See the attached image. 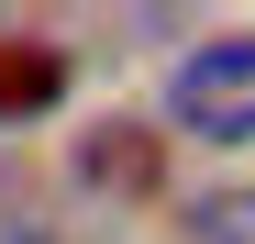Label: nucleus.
<instances>
[{"mask_svg":"<svg viewBox=\"0 0 255 244\" xmlns=\"http://www.w3.org/2000/svg\"><path fill=\"white\" fill-rule=\"evenodd\" d=\"M166 111H178V133H200V144H255V33H222V45L178 56Z\"/></svg>","mask_w":255,"mask_h":244,"instance_id":"1","label":"nucleus"},{"mask_svg":"<svg viewBox=\"0 0 255 244\" xmlns=\"http://www.w3.org/2000/svg\"><path fill=\"white\" fill-rule=\"evenodd\" d=\"M67 100V56L33 33H0V122H45Z\"/></svg>","mask_w":255,"mask_h":244,"instance_id":"2","label":"nucleus"},{"mask_svg":"<svg viewBox=\"0 0 255 244\" xmlns=\"http://www.w3.org/2000/svg\"><path fill=\"white\" fill-rule=\"evenodd\" d=\"M78 167H89L100 189H133V200H144V189L166 178V144L144 133V122H100V133H89V155H78Z\"/></svg>","mask_w":255,"mask_h":244,"instance_id":"3","label":"nucleus"},{"mask_svg":"<svg viewBox=\"0 0 255 244\" xmlns=\"http://www.w3.org/2000/svg\"><path fill=\"white\" fill-rule=\"evenodd\" d=\"M189 244H255V189H211L189 211Z\"/></svg>","mask_w":255,"mask_h":244,"instance_id":"4","label":"nucleus"}]
</instances>
